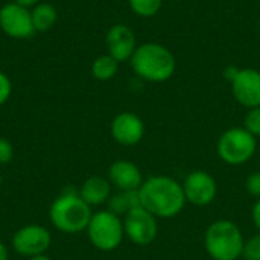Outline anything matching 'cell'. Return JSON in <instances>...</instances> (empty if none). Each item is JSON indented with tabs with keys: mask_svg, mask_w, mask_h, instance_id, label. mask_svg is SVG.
<instances>
[{
	"mask_svg": "<svg viewBox=\"0 0 260 260\" xmlns=\"http://www.w3.org/2000/svg\"><path fill=\"white\" fill-rule=\"evenodd\" d=\"M140 206L157 219L178 216L187 204L183 186L169 175H152L145 178L139 189Z\"/></svg>",
	"mask_w": 260,
	"mask_h": 260,
	"instance_id": "obj_1",
	"label": "cell"
},
{
	"mask_svg": "<svg viewBox=\"0 0 260 260\" xmlns=\"http://www.w3.org/2000/svg\"><path fill=\"white\" fill-rule=\"evenodd\" d=\"M129 61L134 73L149 82H165L174 76L177 69L174 53L158 43H143L137 46Z\"/></svg>",
	"mask_w": 260,
	"mask_h": 260,
	"instance_id": "obj_2",
	"label": "cell"
},
{
	"mask_svg": "<svg viewBox=\"0 0 260 260\" xmlns=\"http://www.w3.org/2000/svg\"><path fill=\"white\" fill-rule=\"evenodd\" d=\"M91 216V207L79 197V192L72 187L56 197L49 210V218L53 227L69 235L87 230Z\"/></svg>",
	"mask_w": 260,
	"mask_h": 260,
	"instance_id": "obj_3",
	"label": "cell"
},
{
	"mask_svg": "<svg viewBox=\"0 0 260 260\" xmlns=\"http://www.w3.org/2000/svg\"><path fill=\"white\" fill-rule=\"evenodd\" d=\"M244 244L242 230L230 219L212 222L204 233L206 253L213 260H238L242 257Z\"/></svg>",
	"mask_w": 260,
	"mask_h": 260,
	"instance_id": "obj_4",
	"label": "cell"
},
{
	"mask_svg": "<svg viewBox=\"0 0 260 260\" xmlns=\"http://www.w3.org/2000/svg\"><path fill=\"white\" fill-rule=\"evenodd\" d=\"M257 149V139L244 126L225 129L216 143L219 158L229 166H242L248 163Z\"/></svg>",
	"mask_w": 260,
	"mask_h": 260,
	"instance_id": "obj_5",
	"label": "cell"
},
{
	"mask_svg": "<svg viewBox=\"0 0 260 260\" xmlns=\"http://www.w3.org/2000/svg\"><path fill=\"white\" fill-rule=\"evenodd\" d=\"M85 232L91 245L96 250L105 253L119 248L125 238L123 219L110 210H101L93 213Z\"/></svg>",
	"mask_w": 260,
	"mask_h": 260,
	"instance_id": "obj_6",
	"label": "cell"
},
{
	"mask_svg": "<svg viewBox=\"0 0 260 260\" xmlns=\"http://www.w3.org/2000/svg\"><path fill=\"white\" fill-rule=\"evenodd\" d=\"M122 219H123L125 238H128L133 244L139 247H146L157 239L158 235L157 218L142 206L128 212Z\"/></svg>",
	"mask_w": 260,
	"mask_h": 260,
	"instance_id": "obj_7",
	"label": "cell"
},
{
	"mask_svg": "<svg viewBox=\"0 0 260 260\" xmlns=\"http://www.w3.org/2000/svg\"><path fill=\"white\" fill-rule=\"evenodd\" d=\"M186 201L197 207L212 204L218 195V183L212 174L203 169H195L186 175L181 183Z\"/></svg>",
	"mask_w": 260,
	"mask_h": 260,
	"instance_id": "obj_8",
	"label": "cell"
},
{
	"mask_svg": "<svg viewBox=\"0 0 260 260\" xmlns=\"http://www.w3.org/2000/svg\"><path fill=\"white\" fill-rule=\"evenodd\" d=\"M52 244L50 232L38 224H27L18 229L12 236V248L17 254L24 257H32L38 254H46Z\"/></svg>",
	"mask_w": 260,
	"mask_h": 260,
	"instance_id": "obj_9",
	"label": "cell"
},
{
	"mask_svg": "<svg viewBox=\"0 0 260 260\" xmlns=\"http://www.w3.org/2000/svg\"><path fill=\"white\" fill-rule=\"evenodd\" d=\"M0 29L15 40L30 38L37 32L32 23L30 9L15 2L6 3L0 8Z\"/></svg>",
	"mask_w": 260,
	"mask_h": 260,
	"instance_id": "obj_10",
	"label": "cell"
},
{
	"mask_svg": "<svg viewBox=\"0 0 260 260\" xmlns=\"http://www.w3.org/2000/svg\"><path fill=\"white\" fill-rule=\"evenodd\" d=\"M110 133L116 143L122 146H136L145 136V123L136 113L123 111L111 120Z\"/></svg>",
	"mask_w": 260,
	"mask_h": 260,
	"instance_id": "obj_11",
	"label": "cell"
},
{
	"mask_svg": "<svg viewBox=\"0 0 260 260\" xmlns=\"http://www.w3.org/2000/svg\"><path fill=\"white\" fill-rule=\"evenodd\" d=\"M232 93L245 108L260 107V72L256 69H239L233 78Z\"/></svg>",
	"mask_w": 260,
	"mask_h": 260,
	"instance_id": "obj_12",
	"label": "cell"
},
{
	"mask_svg": "<svg viewBox=\"0 0 260 260\" xmlns=\"http://www.w3.org/2000/svg\"><path fill=\"white\" fill-rule=\"evenodd\" d=\"M105 44L108 55L113 56L119 64L129 61L137 49L136 35L133 29L126 24H114L108 29L105 37Z\"/></svg>",
	"mask_w": 260,
	"mask_h": 260,
	"instance_id": "obj_13",
	"label": "cell"
},
{
	"mask_svg": "<svg viewBox=\"0 0 260 260\" xmlns=\"http://www.w3.org/2000/svg\"><path fill=\"white\" fill-rule=\"evenodd\" d=\"M108 181L117 190H139L145 178L137 165L129 160H116L108 168Z\"/></svg>",
	"mask_w": 260,
	"mask_h": 260,
	"instance_id": "obj_14",
	"label": "cell"
},
{
	"mask_svg": "<svg viewBox=\"0 0 260 260\" xmlns=\"http://www.w3.org/2000/svg\"><path fill=\"white\" fill-rule=\"evenodd\" d=\"M111 189H113V186L108 181V178L93 175L82 183V186L79 187L78 192H79V197L90 207H93V206L105 204L111 197Z\"/></svg>",
	"mask_w": 260,
	"mask_h": 260,
	"instance_id": "obj_15",
	"label": "cell"
},
{
	"mask_svg": "<svg viewBox=\"0 0 260 260\" xmlns=\"http://www.w3.org/2000/svg\"><path fill=\"white\" fill-rule=\"evenodd\" d=\"M107 204H108L107 210L123 218L128 212L140 206L139 190H117V193H111Z\"/></svg>",
	"mask_w": 260,
	"mask_h": 260,
	"instance_id": "obj_16",
	"label": "cell"
},
{
	"mask_svg": "<svg viewBox=\"0 0 260 260\" xmlns=\"http://www.w3.org/2000/svg\"><path fill=\"white\" fill-rule=\"evenodd\" d=\"M30 14H32V23L37 32H47L58 21V11L50 3L41 2L35 5L30 9Z\"/></svg>",
	"mask_w": 260,
	"mask_h": 260,
	"instance_id": "obj_17",
	"label": "cell"
},
{
	"mask_svg": "<svg viewBox=\"0 0 260 260\" xmlns=\"http://www.w3.org/2000/svg\"><path fill=\"white\" fill-rule=\"evenodd\" d=\"M117 70H119V62L108 53L98 56L91 64V75L98 81H110L111 78L116 76Z\"/></svg>",
	"mask_w": 260,
	"mask_h": 260,
	"instance_id": "obj_18",
	"label": "cell"
},
{
	"mask_svg": "<svg viewBox=\"0 0 260 260\" xmlns=\"http://www.w3.org/2000/svg\"><path fill=\"white\" fill-rule=\"evenodd\" d=\"M129 8L140 17H154L161 9L163 0H128Z\"/></svg>",
	"mask_w": 260,
	"mask_h": 260,
	"instance_id": "obj_19",
	"label": "cell"
},
{
	"mask_svg": "<svg viewBox=\"0 0 260 260\" xmlns=\"http://www.w3.org/2000/svg\"><path fill=\"white\" fill-rule=\"evenodd\" d=\"M242 257L245 260H260V232L245 239Z\"/></svg>",
	"mask_w": 260,
	"mask_h": 260,
	"instance_id": "obj_20",
	"label": "cell"
},
{
	"mask_svg": "<svg viewBox=\"0 0 260 260\" xmlns=\"http://www.w3.org/2000/svg\"><path fill=\"white\" fill-rule=\"evenodd\" d=\"M244 128L251 133L256 139L260 137V107L250 108L244 119Z\"/></svg>",
	"mask_w": 260,
	"mask_h": 260,
	"instance_id": "obj_21",
	"label": "cell"
},
{
	"mask_svg": "<svg viewBox=\"0 0 260 260\" xmlns=\"http://www.w3.org/2000/svg\"><path fill=\"white\" fill-rule=\"evenodd\" d=\"M245 190L256 200H260V171L251 172L245 180Z\"/></svg>",
	"mask_w": 260,
	"mask_h": 260,
	"instance_id": "obj_22",
	"label": "cell"
},
{
	"mask_svg": "<svg viewBox=\"0 0 260 260\" xmlns=\"http://www.w3.org/2000/svg\"><path fill=\"white\" fill-rule=\"evenodd\" d=\"M14 158V146L5 137H0V165H8Z\"/></svg>",
	"mask_w": 260,
	"mask_h": 260,
	"instance_id": "obj_23",
	"label": "cell"
},
{
	"mask_svg": "<svg viewBox=\"0 0 260 260\" xmlns=\"http://www.w3.org/2000/svg\"><path fill=\"white\" fill-rule=\"evenodd\" d=\"M12 93V82L9 76L3 72H0V105H3Z\"/></svg>",
	"mask_w": 260,
	"mask_h": 260,
	"instance_id": "obj_24",
	"label": "cell"
},
{
	"mask_svg": "<svg viewBox=\"0 0 260 260\" xmlns=\"http://www.w3.org/2000/svg\"><path fill=\"white\" fill-rule=\"evenodd\" d=\"M251 219L254 227L257 229V232H260V200H257L251 209Z\"/></svg>",
	"mask_w": 260,
	"mask_h": 260,
	"instance_id": "obj_25",
	"label": "cell"
},
{
	"mask_svg": "<svg viewBox=\"0 0 260 260\" xmlns=\"http://www.w3.org/2000/svg\"><path fill=\"white\" fill-rule=\"evenodd\" d=\"M14 2L21 5V6H24V8H34L35 5L41 3V0H14Z\"/></svg>",
	"mask_w": 260,
	"mask_h": 260,
	"instance_id": "obj_26",
	"label": "cell"
},
{
	"mask_svg": "<svg viewBox=\"0 0 260 260\" xmlns=\"http://www.w3.org/2000/svg\"><path fill=\"white\" fill-rule=\"evenodd\" d=\"M238 70H239V69H236V67H227V69H225V72H224V75H225V78L232 82V81H233V78L236 76Z\"/></svg>",
	"mask_w": 260,
	"mask_h": 260,
	"instance_id": "obj_27",
	"label": "cell"
},
{
	"mask_svg": "<svg viewBox=\"0 0 260 260\" xmlns=\"http://www.w3.org/2000/svg\"><path fill=\"white\" fill-rule=\"evenodd\" d=\"M9 259V251H8V247L0 242V260H8Z\"/></svg>",
	"mask_w": 260,
	"mask_h": 260,
	"instance_id": "obj_28",
	"label": "cell"
},
{
	"mask_svg": "<svg viewBox=\"0 0 260 260\" xmlns=\"http://www.w3.org/2000/svg\"><path fill=\"white\" fill-rule=\"evenodd\" d=\"M27 260H52L49 256H46V254H38V256H32V257H29Z\"/></svg>",
	"mask_w": 260,
	"mask_h": 260,
	"instance_id": "obj_29",
	"label": "cell"
},
{
	"mask_svg": "<svg viewBox=\"0 0 260 260\" xmlns=\"http://www.w3.org/2000/svg\"><path fill=\"white\" fill-rule=\"evenodd\" d=\"M0 187H2V177H0Z\"/></svg>",
	"mask_w": 260,
	"mask_h": 260,
	"instance_id": "obj_30",
	"label": "cell"
},
{
	"mask_svg": "<svg viewBox=\"0 0 260 260\" xmlns=\"http://www.w3.org/2000/svg\"><path fill=\"white\" fill-rule=\"evenodd\" d=\"M259 32H260V20H259Z\"/></svg>",
	"mask_w": 260,
	"mask_h": 260,
	"instance_id": "obj_31",
	"label": "cell"
},
{
	"mask_svg": "<svg viewBox=\"0 0 260 260\" xmlns=\"http://www.w3.org/2000/svg\"><path fill=\"white\" fill-rule=\"evenodd\" d=\"M172 2H180V0H172Z\"/></svg>",
	"mask_w": 260,
	"mask_h": 260,
	"instance_id": "obj_32",
	"label": "cell"
},
{
	"mask_svg": "<svg viewBox=\"0 0 260 260\" xmlns=\"http://www.w3.org/2000/svg\"><path fill=\"white\" fill-rule=\"evenodd\" d=\"M69 260H78V259H69Z\"/></svg>",
	"mask_w": 260,
	"mask_h": 260,
	"instance_id": "obj_33",
	"label": "cell"
}]
</instances>
